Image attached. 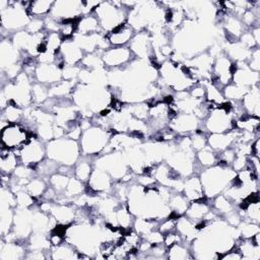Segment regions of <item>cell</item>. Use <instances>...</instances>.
<instances>
[{"label": "cell", "instance_id": "1", "mask_svg": "<svg viewBox=\"0 0 260 260\" xmlns=\"http://www.w3.org/2000/svg\"><path fill=\"white\" fill-rule=\"evenodd\" d=\"M236 177V171L230 169L228 164L220 162L212 168L207 169L201 174V184L204 196L214 197L219 192L225 190Z\"/></svg>", "mask_w": 260, "mask_h": 260}, {"label": "cell", "instance_id": "2", "mask_svg": "<svg viewBox=\"0 0 260 260\" xmlns=\"http://www.w3.org/2000/svg\"><path fill=\"white\" fill-rule=\"evenodd\" d=\"M124 8L128 7H123L122 2H101L94 10L101 28L111 32L124 23L126 18Z\"/></svg>", "mask_w": 260, "mask_h": 260}, {"label": "cell", "instance_id": "3", "mask_svg": "<svg viewBox=\"0 0 260 260\" xmlns=\"http://www.w3.org/2000/svg\"><path fill=\"white\" fill-rule=\"evenodd\" d=\"M47 152L50 159L59 161L64 166L73 165L79 153V148L75 140L71 138H56L47 145Z\"/></svg>", "mask_w": 260, "mask_h": 260}, {"label": "cell", "instance_id": "4", "mask_svg": "<svg viewBox=\"0 0 260 260\" xmlns=\"http://www.w3.org/2000/svg\"><path fill=\"white\" fill-rule=\"evenodd\" d=\"M108 133L105 129L92 127L84 130L81 137V148L85 155H92L105 149L108 143Z\"/></svg>", "mask_w": 260, "mask_h": 260}, {"label": "cell", "instance_id": "5", "mask_svg": "<svg viewBox=\"0 0 260 260\" xmlns=\"http://www.w3.org/2000/svg\"><path fill=\"white\" fill-rule=\"evenodd\" d=\"M30 138L24 127L18 123H9L1 129L2 147L8 149H20Z\"/></svg>", "mask_w": 260, "mask_h": 260}, {"label": "cell", "instance_id": "6", "mask_svg": "<svg viewBox=\"0 0 260 260\" xmlns=\"http://www.w3.org/2000/svg\"><path fill=\"white\" fill-rule=\"evenodd\" d=\"M51 17L55 20L75 19L82 13V1H57L51 9Z\"/></svg>", "mask_w": 260, "mask_h": 260}, {"label": "cell", "instance_id": "7", "mask_svg": "<svg viewBox=\"0 0 260 260\" xmlns=\"http://www.w3.org/2000/svg\"><path fill=\"white\" fill-rule=\"evenodd\" d=\"M45 149L42 143L37 138H30L26 144L20 148V158L22 162L26 166L38 165L44 157Z\"/></svg>", "mask_w": 260, "mask_h": 260}, {"label": "cell", "instance_id": "8", "mask_svg": "<svg viewBox=\"0 0 260 260\" xmlns=\"http://www.w3.org/2000/svg\"><path fill=\"white\" fill-rule=\"evenodd\" d=\"M130 50L139 58H150L153 56L151 39L147 31H141L135 35L131 40Z\"/></svg>", "mask_w": 260, "mask_h": 260}, {"label": "cell", "instance_id": "9", "mask_svg": "<svg viewBox=\"0 0 260 260\" xmlns=\"http://www.w3.org/2000/svg\"><path fill=\"white\" fill-rule=\"evenodd\" d=\"M36 77L41 83H58L61 81L62 70L57 64H40L36 70Z\"/></svg>", "mask_w": 260, "mask_h": 260}, {"label": "cell", "instance_id": "10", "mask_svg": "<svg viewBox=\"0 0 260 260\" xmlns=\"http://www.w3.org/2000/svg\"><path fill=\"white\" fill-rule=\"evenodd\" d=\"M59 53L62 56V60L66 65H75L78 61L82 60V50L72 40H66L62 43Z\"/></svg>", "mask_w": 260, "mask_h": 260}, {"label": "cell", "instance_id": "11", "mask_svg": "<svg viewBox=\"0 0 260 260\" xmlns=\"http://www.w3.org/2000/svg\"><path fill=\"white\" fill-rule=\"evenodd\" d=\"M131 50L128 48H115L105 51L102 60L104 64L110 67H118L130 59Z\"/></svg>", "mask_w": 260, "mask_h": 260}, {"label": "cell", "instance_id": "12", "mask_svg": "<svg viewBox=\"0 0 260 260\" xmlns=\"http://www.w3.org/2000/svg\"><path fill=\"white\" fill-rule=\"evenodd\" d=\"M198 118L194 114H178L170 122V127L173 131L178 132H190L196 129L198 125Z\"/></svg>", "mask_w": 260, "mask_h": 260}, {"label": "cell", "instance_id": "13", "mask_svg": "<svg viewBox=\"0 0 260 260\" xmlns=\"http://www.w3.org/2000/svg\"><path fill=\"white\" fill-rule=\"evenodd\" d=\"M18 54H19V51L13 46L11 41L7 39L1 42L0 56H1V68L3 71L17 64V60L19 57Z\"/></svg>", "mask_w": 260, "mask_h": 260}, {"label": "cell", "instance_id": "14", "mask_svg": "<svg viewBox=\"0 0 260 260\" xmlns=\"http://www.w3.org/2000/svg\"><path fill=\"white\" fill-rule=\"evenodd\" d=\"M133 30V27L129 23L124 22L109 34V43L115 46H123L132 39Z\"/></svg>", "mask_w": 260, "mask_h": 260}, {"label": "cell", "instance_id": "15", "mask_svg": "<svg viewBox=\"0 0 260 260\" xmlns=\"http://www.w3.org/2000/svg\"><path fill=\"white\" fill-rule=\"evenodd\" d=\"M111 177L110 175L103 171V170H94L90 176H89V180H88V185H89V189H91L94 192H103V191H107L111 188Z\"/></svg>", "mask_w": 260, "mask_h": 260}, {"label": "cell", "instance_id": "16", "mask_svg": "<svg viewBox=\"0 0 260 260\" xmlns=\"http://www.w3.org/2000/svg\"><path fill=\"white\" fill-rule=\"evenodd\" d=\"M183 190L185 192V197L188 200L197 201V200H202L205 197L201 181L197 177L188 179L184 184Z\"/></svg>", "mask_w": 260, "mask_h": 260}, {"label": "cell", "instance_id": "17", "mask_svg": "<svg viewBox=\"0 0 260 260\" xmlns=\"http://www.w3.org/2000/svg\"><path fill=\"white\" fill-rule=\"evenodd\" d=\"M100 28L101 26L98 18L93 15H86L78 19L77 26H76V34H79V35L96 34L99 32Z\"/></svg>", "mask_w": 260, "mask_h": 260}, {"label": "cell", "instance_id": "18", "mask_svg": "<svg viewBox=\"0 0 260 260\" xmlns=\"http://www.w3.org/2000/svg\"><path fill=\"white\" fill-rule=\"evenodd\" d=\"M0 259L1 260H14L24 257V249L21 245L16 244V242H6L1 244L0 248Z\"/></svg>", "mask_w": 260, "mask_h": 260}, {"label": "cell", "instance_id": "19", "mask_svg": "<svg viewBox=\"0 0 260 260\" xmlns=\"http://www.w3.org/2000/svg\"><path fill=\"white\" fill-rule=\"evenodd\" d=\"M52 216L59 223L69 224L75 218V211L68 205H54L51 208Z\"/></svg>", "mask_w": 260, "mask_h": 260}, {"label": "cell", "instance_id": "20", "mask_svg": "<svg viewBox=\"0 0 260 260\" xmlns=\"http://www.w3.org/2000/svg\"><path fill=\"white\" fill-rule=\"evenodd\" d=\"M233 133H212L208 138L211 149L224 150L231 145L234 138Z\"/></svg>", "mask_w": 260, "mask_h": 260}, {"label": "cell", "instance_id": "21", "mask_svg": "<svg viewBox=\"0 0 260 260\" xmlns=\"http://www.w3.org/2000/svg\"><path fill=\"white\" fill-rule=\"evenodd\" d=\"M170 208L173 209L171 213L176 214L177 216H181L186 212L188 208V199L184 195H175L170 198Z\"/></svg>", "mask_w": 260, "mask_h": 260}, {"label": "cell", "instance_id": "22", "mask_svg": "<svg viewBox=\"0 0 260 260\" xmlns=\"http://www.w3.org/2000/svg\"><path fill=\"white\" fill-rule=\"evenodd\" d=\"M53 1H32L30 2L27 13L28 15H44L51 12L53 7Z\"/></svg>", "mask_w": 260, "mask_h": 260}, {"label": "cell", "instance_id": "23", "mask_svg": "<svg viewBox=\"0 0 260 260\" xmlns=\"http://www.w3.org/2000/svg\"><path fill=\"white\" fill-rule=\"evenodd\" d=\"M76 253L77 252H75L73 248L69 246V244L58 245V246H54L51 257L54 259H73L78 257Z\"/></svg>", "mask_w": 260, "mask_h": 260}, {"label": "cell", "instance_id": "24", "mask_svg": "<svg viewBox=\"0 0 260 260\" xmlns=\"http://www.w3.org/2000/svg\"><path fill=\"white\" fill-rule=\"evenodd\" d=\"M22 116V111L19 107L15 105H8L2 114V120H5L9 123H17Z\"/></svg>", "mask_w": 260, "mask_h": 260}, {"label": "cell", "instance_id": "25", "mask_svg": "<svg viewBox=\"0 0 260 260\" xmlns=\"http://www.w3.org/2000/svg\"><path fill=\"white\" fill-rule=\"evenodd\" d=\"M46 190L45 182L41 179H32L25 185V191L29 193L32 197L41 196Z\"/></svg>", "mask_w": 260, "mask_h": 260}, {"label": "cell", "instance_id": "26", "mask_svg": "<svg viewBox=\"0 0 260 260\" xmlns=\"http://www.w3.org/2000/svg\"><path fill=\"white\" fill-rule=\"evenodd\" d=\"M84 190V187L82 185V181L78 180L77 178H71L69 179L68 185L64 191L65 197H70V196H79L81 192Z\"/></svg>", "mask_w": 260, "mask_h": 260}, {"label": "cell", "instance_id": "27", "mask_svg": "<svg viewBox=\"0 0 260 260\" xmlns=\"http://www.w3.org/2000/svg\"><path fill=\"white\" fill-rule=\"evenodd\" d=\"M247 87L241 86V85H228L224 90V96L226 99H231V100H239L244 98V95L249 91L248 89H246Z\"/></svg>", "mask_w": 260, "mask_h": 260}, {"label": "cell", "instance_id": "28", "mask_svg": "<svg viewBox=\"0 0 260 260\" xmlns=\"http://www.w3.org/2000/svg\"><path fill=\"white\" fill-rule=\"evenodd\" d=\"M198 159L203 166L210 167L215 162V154L212 152V149L210 147L205 146L199 150Z\"/></svg>", "mask_w": 260, "mask_h": 260}, {"label": "cell", "instance_id": "29", "mask_svg": "<svg viewBox=\"0 0 260 260\" xmlns=\"http://www.w3.org/2000/svg\"><path fill=\"white\" fill-rule=\"evenodd\" d=\"M51 184L53 186V189L56 191H65L68 182H69V178L66 175L61 174H55L53 176H51Z\"/></svg>", "mask_w": 260, "mask_h": 260}, {"label": "cell", "instance_id": "30", "mask_svg": "<svg viewBox=\"0 0 260 260\" xmlns=\"http://www.w3.org/2000/svg\"><path fill=\"white\" fill-rule=\"evenodd\" d=\"M31 95L35 102L43 103L44 101H46L47 96H49V89H46V87L42 83H36L32 85Z\"/></svg>", "mask_w": 260, "mask_h": 260}, {"label": "cell", "instance_id": "31", "mask_svg": "<svg viewBox=\"0 0 260 260\" xmlns=\"http://www.w3.org/2000/svg\"><path fill=\"white\" fill-rule=\"evenodd\" d=\"M90 174H91V169H90V165L87 161L80 162L75 169V178H77L82 182L88 180Z\"/></svg>", "mask_w": 260, "mask_h": 260}, {"label": "cell", "instance_id": "32", "mask_svg": "<svg viewBox=\"0 0 260 260\" xmlns=\"http://www.w3.org/2000/svg\"><path fill=\"white\" fill-rule=\"evenodd\" d=\"M169 258L172 259H184L188 257V251L179 243H176L170 247Z\"/></svg>", "mask_w": 260, "mask_h": 260}, {"label": "cell", "instance_id": "33", "mask_svg": "<svg viewBox=\"0 0 260 260\" xmlns=\"http://www.w3.org/2000/svg\"><path fill=\"white\" fill-rule=\"evenodd\" d=\"M214 205H215V208L217 210H219V212L229 213V212L233 211V205L224 195L217 196L215 199Z\"/></svg>", "mask_w": 260, "mask_h": 260}, {"label": "cell", "instance_id": "34", "mask_svg": "<svg viewBox=\"0 0 260 260\" xmlns=\"http://www.w3.org/2000/svg\"><path fill=\"white\" fill-rule=\"evenodd\" d=\"M44 24H45V22L42 19L34 18L27 24V26L25 27V30L29 34H32V35L38 34V32H41V29L44 26Z\"/></svg>", "mask_w": 260, "mask_h": 260}, {"label": "cell", "instance_id": "35", "mask_svg": "<svg viewBox=\"0 0 260 260\" xmlns=\"http://www.w3.org/2000/svg\"><path fill=\"white\" fill-rule=\"evenodd\" d=\"M176 228V221L174 220V218H169L167 220H165L160 226H159V232L165 236L171 232L174 231V229Z\"/></svg>", "mask_w": 260, "mask_h": 260}, {"label": "cell", "instance_id": "36", "mask_svg": "<svg viewBox=\"0 0 260 260\" xmlns=\"http://www.w3.org/2000/svg\"><path fill=\"white\" fill-rule=\"evenodd\" d=\"M191 144L195 149H202L203 147H205V139L204 137H202L199 134H195V137L191 139Z\"/></svg>", "mask_w": 260, "mask_h": 260}]
</instances>
